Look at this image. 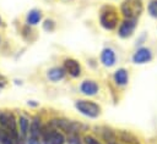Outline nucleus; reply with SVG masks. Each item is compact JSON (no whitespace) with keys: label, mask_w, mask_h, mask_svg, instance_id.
Listing matches in <instances>:
<instances>
[{"label":"nucleus","mask_w":157,"mask_h":144,"mask_svg":"<svg viewBox=\"0 0 157 144\" xmlns=\"http://www.w3.org/2000/svg\"><path fill=\"white\" fill-rule=\"evenodd\" d=\"M121 18L119 9L113 4H103L98 10V22L104 31H117Z\"/></svg>","instance_id":"f257e3e1"},{"label":"nucleus","mask_w":157,"mask_h":144,"mask_svg":"<svg viewBox=\"0 0 157 144\" xmlns=\"http://www.w3.org/2000/svg\"><path fill=\"white\" fill-rule=\"evenodd\" d=\"M49 126H52L53 128L63 132L65 135H69V134H80L82 131H83V124L80 123L78 121H75V120H69V118H65V117H53L50 120H48L47 122Z\"/></svg>","instance_id":"f03ea898"},{"label":"nucleus","mask_w":157,"mask_h":144,"mask_svg":"<svg viewBox=\"0 0 157 144\" xmlns=\"http://www.w3.org/2000/svg\"><path fill=\"white\" fill-rule=\"evenodd\" d=\"M0 128L9 132L16 140L17 144H20L22 140L18 134V127H17V116L11 110H0Z\"/></svg>","instance_id":"7ed1b4c3"},{"label":"nucleus","mask_w":157,"mask_h":144,"mask_svg":"<svg viewBox=\"0 0 157 144\" xmlns=\"http://www.w3.org/2000/svg\"><path fill=\"white\" fill-rule=\"evenodd\" d=\"M144 9L142 0H123L119 5V11L123 18L139 20L144 12Z\"/></svg>","instance_id":"20e7f679"},{"label":"nucleus","mask_w":157,"mask_h":144,"mask_svg":"<svg viewBox=\"0 0 157 144\" xmlns=\"http://www.w3.org/2000/svg\"><path fill=\"white\" fill-rule=\"evenodd\" d=\"M75 109L83 116L88 118H98L102 115V106L90 99H77L75 100Z\"/></svg>","instance_id":"39448f33"},{"label":"nucleus","mask_w":157,"mask_h":144,"mask_svg":"<svg viewBox=\"0 0 157 144\" xmlns=\"http://www.w3.org/2000/svg\"><path fill=\"white\" fill-rule=\"evenodd\" d=\"M66 72L67 76H70L71 78L76 79V78H80L82 76V72H83V68H82V65L78 60H76L75 57H65L63 60V65H61Z\"/></svg>","instance_id":"423d86ee"},{"label":"nucleus","mask_w":157,"mask_h":144,"mask_svg":"<svg viewBox=\"0 0 157 144\" xmlns=\"http://www.w3.org/2000/svg\"><path fill=\"white\" fill-rule=\"evenodd\" d=\"M137 21L139 20H134V18H121V21L117 28L118 37L121 39H128V38L132 37V34L135 33V29L137 27Z\"/></svg>","instance_id":"0eeeda50"},{"label":"nucleus","mask_w":157,"mask_h":144,"mask_svg":"<svg viewBox=\"0 0 157 144\" xmlns=\"http://www.w3.org/2000/svg\"><path fill=\"white\" fill-rule=\"evenodd\" d=\"M78 90L85 96H96L99 93V90H101V84L96 79L87 78V79H83L80 83Z\"/></svg>","instance_id":"6e6552de"},{"label":"nucleus","mask_w":157,"mask_h":144,"mask_svg":"<svg viewBox=\"0 0 157 144\" xmlns=\"http://www.w3.org/2000/svg\"><path fill=\"white\" fill-rule=\"evenodd\" d=\"M153 59V54L152 50L147 46H140L137 50H135V52L131 56V61L135 65H144L150 62Z\"/></svg>","instance_id":"1a4fd4ad"},{"label":"nucleus","mask_w":157,"mask_h":144,"mask_svg":"<svg viewBox=\"0 0 157 144\" xmlns=\"http://www.w3.org/2000/svg\"><path fill=\"white\" fill-rule=\"evenodd\" d=\"M112 81L117 88H125L129 84V71L124 67L115 70L112 74Z\"/></svg>","instance_id":"9d476101"},{"label":"nucleus","mask_w":157,"mask_h":144,"mask_svg":"<svg viewBox=\"0 0 157 144\" xmlns=\"http://www.w3.org/2000/svg\"><path fill=\"white\" fill-rule=\"evenodd\" d=\"M99 62L104 67H108V68L113 67L117 63V54H115V51L109 46L103 48L101 54H99Z\"/></svg>","instance_id":"9b49d317"},{"label":"nucleus","mask_w":157,"mask_h":144,"mask_svg":"<svg viewBox=\"0 0 157 144\" xmlns=\"http://www.w3.org/2000/svg\"><path fill=\"white\" fill-rule=\"evenodd\" d=\"M45 77L49 82L52 83H58L60 81H63L66 77V72L64 70L63 66H53L47 70L45 72Z\"/></svg>","instance_id":"f8f14e48"},{"label":"nucleus","mask_w":157,"mask_h":144,"mask_svg":"<svg viewBox=\"0 0 157 144\" xmlns=\"http://www.w3.org/2000/svg\"><path fill=\"white\" fill-rule=\"evenodd\" d=\"M29 124H31V121H29V117L21 113L18 117H17V127H18V134H20V138L21 140L25 143V140L27 139L28 137V132H29Z\"/></svg>","instance_id":"ddd939ff"},{"label":"nucleus","mask_w":157,"mask_h":144,"mask_svg":"<svg viewBox=\"0 0 157 144\" xmlns=\"http://www.w3.org/2000/svg\"><path fill=\"white\" fill-rule=\"evenodd\" d=\"M43 12L39 9H32L29 10L25 16V24H28L31 27H36L42 22Z\"/></svg>","instance_id":"4468645a"},{"label":"nucleus","mask_w":157,"mask_h":144,"mask_svg":"<svg viewBox=\"0 0 157 144\" xmlns=\"http://www.w3.org/2000/svg\"><path fill=\"white\" fill-rule=\"evenodd\" d=\"M42 129H43V122H42V118H40L39 116H34V117H32V120H31V124H29L28 137L42 139Z\"/></svg>","instance_id":"2eb2a0df"},{"label":"nucleus","mask_w":157,"mask_h":144,"mask_svg":"<svg viewBox=\"0 0 157 144\" xmlns=\"http://www.w3.org/2000/svg\"><path fill=\"white\" fill-rule=\"evenodd\" d=\"M117 142L120 144H139V139L129 131L117 129Z\"/></svg>","instance_id":"dca6fc26"},{"label":"nucleus","mask_w":157,"mask_h":144,"mask_svg":"<svg viewBox=\"0 0 157 144\" xmlns=\"http://www.w3.org/2000/svg\"><path fill=\"white\" fill-rule=\"evenodd\" d=\"M21 37L23 38V40H26L28 43H33V41H36L38 35H37L36 31L33 29V27H31L28 24H23L21 28Z\"/></svg>","instance_id":"f3484780"},{"label":"nucleus","mask_w":157,"mask_h":144,"mask_svg":"<svg viewBox=\"0 0 157 144\" xmlns=\"http://www.w3.org/2000/svg\"><path fill=\"white\" fill-rule=\"evenodd\" d=\"M42 28H43V31H45L48 33H52L56 29V22L53 18H45L42 23Z\"/></svg>","instance_id":"a211bd4d"},{"label":"nucleus","mask_w":157,"mask_h":144,"mask_svg":"<svg viewBox=\"0 0 157 144\" xmlns=\"http://www.w3.org/2000/svg\"><path fill=\"white\" fill-rule=\"evenodd\" d=\"M82 142H83V144H103L99 138H97L96 135L90 134V133H85L83 134Z\"/></svg>","instance_id":"6ab92c4d"},{"label":"nucleus","mask_w":157,"mask_h":144,"mask_svg":"<svg viewBox=\"0 0 157 144\" xmlns=\"http://www.w3.org/2000/svg\"><path fill=\"white\" fill-rule=\"evenodd\" d=\"M147 12L151 17L157 20V0H150L147 4Z\"/></svg>","instance_id":"aec40b11"},{"label":"nucleus","mask_w":157,"mask_h":144,"mask_svg":"<svg viewBox=\"0 0 157 144\" xmlns=\"http://www.w3.org/2000/svg\"><path fill=\"white\" fill-rule=\"evenodd\" d=\"M66 143L67 144H83L82 139L80 138V134H77V133L66 135Z\"/></svg>","instance_id":"412c9836"},{"label":"nucleus","mask_w":157,"mask_h":144,"mask_svg":"<svg viewBox=\"0 0 157 144\" xmlns=\"http://www.w3.org/2000/svg\"><path fill=\"white\" fill-rule=\"evenodd\" d=\"M9 85V79L6 78V76H4L2 73H0V90L6 88Z\"/></svg>","instance_id":"4be33fe9"},{"label":"nucleus","mask_w":157,"mask_h":144,"mask_svg":"<svg viewBox=\"0 0 157 144\" xmlns=\"http://www.w3.org/2000/svg\"><path fill=\"white\" fill-rule=\"evenodd\" d=\"M25 144H43V143H42V139H39V138L27 137V139L25 140Z\"/></svg>","instance_id":"5701e85b"},{"label":"nucleus","mask_w":157,"mask_h":144,"mask_svg":"<svg viewBox=\"0 0 157 144\" xmlns=\"http://www.w3.org/2000/svg\"><path fill=\"white\" fill-rule=\"evenodd\" d=\"M27 104L28 106H38V103H33V101H28Z\"/></svg>","instance_id":"b1692460"},{"label":"nucleus","mask_w":157,"mask_h":144,"mask_svg":"<svg viewBox=\"0 0 157 144\" xmlns=\"http://www.w3.org/2000/svg\"><path fill=\"white\" fill-rule=\"evenodd\" d=\"M4 26H5V24H4V20H2V17L0 16V28L4 27Z\"/></svg>","instance_id":"393cba45"},{"label":"nucleus","mask_w":157,"mask_h":144,"mask_svg":"<svg viewBox=\"0 0 157 144\" xmlns=\"http://www.w3.org/2000/svg\"><path fill=\"white\" fill-rule=\"evenodd\" d=\"M1 43H2V37H1V34H0V46H1Z\"/></svg>","instance_id":"a878e982"},{"label":"nucleus","mask_w":157,"mask_h":144,"mask_svg":"<svg viewBox=\"0 0 157 144\" xmlns=\"http://www.w3.org/2000/svg\"><path fill=\"white\" fill-rule=\"evenodd\" d=\"M43 144H49V143H43Z\"/></svg>","instance_id":"bb28decb"},{"label":"nucleus","mask_w":157,"mask_h":144,"mask_svg":"<svg viewBox=\"0 0 157 144\" xmlns=\"http://www.w3.org/2000/svg\"><path fill=\"white\" fill-rule=\"evenodd\" d=\"M69 1H72V0H69Z\"/></svg>","instance_id":"cd10ccee"}]
</instances>
